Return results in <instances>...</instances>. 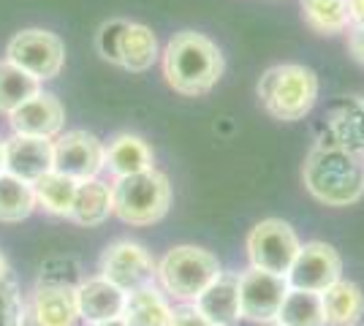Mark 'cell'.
Instances as JSON below:
<instances>
[{
    "label": "cell",
    "instance_id": "1",
    "mask_svg": "<svg viewBox=\"0 0 364 326\" xmlns=\"http://www.w3.org/2000/svg\"><path fill=\"white\" fill-rule=\"evenodd\" d=\"M302 183L316 202L350 207L364 196V161L334 141H318L304 158Z\"/></svg>",
    "mask_w": 364,
    "mask_h": 326
},
{
    "label": "cell",
    "instance_id": "2",
    "mask_svg": "<svg viewBox=\"0 0 364 326\" xmlns=\"http://www.w3.org/2000/svg\"><path fill=\"white\" fill-rule=\"evenodd\" d=\"M164 77L180 95H207L223 77V52L213 38L196 31H180L164 49Z\"/></svg>",
    "mask_w": 364,
    "mask_h": 326
},
{
    "label": "cell",
    "instance_id": "3",
    "mask_svg": "<svg viewBox=\"0 0 364 326\" xmlns=\"http://www.w3.org/2000/svg\"><path fill=\"white\" fill-rule=\"evenodd\" d=\"M258 101L274 120H304L318 101V77L313 68L299 63L272 65L258 79Z\"/></svg>",
    "mask_w": 364,
    "mask_h": 326
},
{
    "label": "cell",
    "instance_id": "4",
    "mask_svg": "<svg viewBox=\"0 0 364 326\" xmlns=\"http://www.w3.org/2000/svg\"><path fill=\"white\" fill-rule=\"evenodd\" d=\"M168 207L171 185L164 171L147 169L112 183V210L128 226H152L166 217Z\"/></svg>",
    "mask_w": 364,
    "mask_h": 326
},
{
    "label": "cell",
    "instance_id": "5",
    "mask_svg": "<svg viewBox=\"0 0 364 326\" xmlns=\"http://www.w3.org/2000/svg\"><path fill=\"white\" fill-rule=\"evenodd\" d=\"M155 278L164 294L177 299L180 305H191L215 278H220V261L210 250L196 245H177L158 261Z\"/></svg>",
    "mask_w": 364,
    "mask_h": 326
},
{
    "label": "cell",
    "instance_id": "6",
    "mask_svg": "<svg viewBox=\"0 0 364 326\" xmlns=\"http://www.w3.org/2000/svg\"><path fill=\"white\" fill-rule=\"evenodd\" d=\"M245 245H247L250 266L272 272V275H283V278L289 275L291 264L302 248L296 232L280 217H267V220L256 223L247 234Z\"/></svg>",
    "mask_w": 364,
    "mask_h": 326
},
{
    "label": "cell",
    "instance_id": "7",
    "mask_svg": "<svg viewBox=\"0 0 364 326\" xmlns=\"http://www.w3.org/2000/svg\"><path fill=\"white\" fill-rule=\"evenodd\" d=\"M6 60L19 65L22 71H28L38 82L55 79L63 71L65 63V44L60 36L41 28H28L19 31L6 47Z\"/></svg>",
    "mask_w": 364,
    "mask_h": 326
},
{
    "label": "cell",
    "instance_id": "8",
    "mask_svg": "<svg viewBox=\"0 0 364 326\" xmlns=\"http://www.w3.org/2000/svg\"><path fill=\"white\" fill-rule=\"evenodd\" d=\"M237 288H240V318L264 326L274 324L291 286L283 275L250 266L237 278Z\"/></svg>",
    "mask_w": 364,
    "mask_h": 326
},
{
    "label": "cell",
    "instance_id": "9",
    "mask_svg": "<svg viewBox=\"0 0 364 326\" xmlns=\"http://www.w3.org/2000/svg\"><path fill=\"white\" fill-rule=\"evenodd\" d=\"M52 153H55V163L52 169L71 177L76 183L85 180H95L104 171V156L107 147L90 131H65L58 139L52 141Z\"/></svg>",
    "mask_w": 364,
    "mask_h": 326
},
{
    "label": "cell",
    "instance_id": "10",
    "mask_svg": "<svg viewBox=\"0 0 364 326\" xmlns=\"http://www.w3.org/2000/svg\"><path fill=\"white\" fill-rule=\"evenodd\" d=\"M155 275H158V264L150 256V250L131 239L112 242L101 256V278L114 283L125 294L136 291L141 286H150Z\"/></svg>",
    "mask_w": 364,
    "mask_h": 326
},
{
    "label": "cell",
    "instance_id": "11",
    "mask_svg": "<svg viewBox=\"0 0 364 326\" xmlns=\"http://www.w3.org/2000/svg\"><path fill=\"white\" fill-rule=\"evenodd\" d=\"M340 278H343V259L326 242H307V245H302L296 259H294V264H291L289 275H286L291 288L316 291V294H323Z\"/></svg>",
    "mask_w": 364,
    "mask_h": 326
},
{
    "label": "cell",
    "instance_id": "12",
    "mask_svg": "<svg viewBox=\"0 0 364 326\" xmlns=\"http://www.w3.org/2000/svg\"><path fill=\"white\" fill-rule=\"evenodd\" d=\"M9 123L14 128V134H22V136L55 139L60 136L63 125H65V109L58 95L36 93L9 114Z\"/></svg>",
    "mask_w": 364,
    "mask_h": 326
},
{
    "label": "cell",
    "instance_id": "13",
    "mask_svg": "<svg viewBox=\"0 0 364 326\" xmlns=\"http://www.w3.org/2000/svg\"><path fill=\"white\" fill-rule=\"evenodd\" d=\"M3 156H6V171L31 185L38 177H44L46 171H52V163H55L52 139H41V136L14 134L11 139L3 141Z\"/></svg>",
    "mask_w": 364,
    "mask_h": 326
},
{
    "label": "cell",
    "instance_id": "14",
    "mask_svg": "<svg viewBox=\"0 0 364 326\" xmlns=\"http://www.w3.org/2000/svg\"><path fill=\"white\" fill-rule=\"evenodd\" d=\"M122 305H125V291L101 275L82 280L76 286V310H79V318L87 324L120 318Z\"/></svg>",
    "mask_w": 364,
    "mask_h": 326
},
{
    "label": "cell",
    "instance_id": "15",
    "mask_svg": "<svg viewBox=\"0 0 364 326\" xmlns=\"http://www.w3.org/2000/svg\"><path fill=\"white\" fill-rule=\"evenodd\" d=\"M36 326H76V288L71 286H36L33 291Z\"/></svg>",
    "mask_w": 364,
    "mask_h": 326
},
{
    "label": "cell",
    "instance_id": "16",
    "mask_svg": "<svg viewBox=\"0 0 364 326\" xmlns=\"http://www.w3.org/2000/svg\"><path fill=\"white\" fill-rule=\"evenodd\" d=\"M196 310L207 315L213 324L218 326H234L240 321V288H237V278L234 275H223L215 278L201 294L196 296Z\"/></svg>",
    "mask_w": 364,
    "mask_h": 326
},
{
    "label": "cell",
    "instance_id": "17",
    "mask_svg": "<svg viewBox=\"0 0 364 326\" xmlns=\"http://www.w3.org/2000/svg\"><path fill=\"white\" fill-rule=\"evenodd\" d=\"M104 169L109 174L117 177H131L139 171L155 169L152 166V150L150 144L136 136V134H117L114 139L109 141L107 156H104Z\"/></svg>",
    "mask_w": 364,
    "mask_h": 326
},
{
    "label": "cell",
    "instance_id": "18",
    "mask_svg": "<svg viewBox=\"0 0 364 326\" xmlns=\"http://www.w3.org/2000/svg\"><path fill=\"white\" fill-rule=\"evenodd\" d=\"M122 321L125 326H171V305L166 294L150 283L125 294Z\"/></svg>",
    "mask_w": 364,
    "mask_h": 326
},
{
    "label": "cell",
    "instance_id": "19",
    "mask_svg": "<svg viewBox=\"0 0 364 326\" xmlns=\"http://www.w3.org/2000/svg\"><path fill=\"white\" fill-rule=\"evenodd\" d=\"M109 215H114L112 210V185L95 180H85L76 185V199L71 207V220L79 226L95 229L101 223H107Z\"/></svg>",
    "mask_w": 364,
    "mask_h": 326
},
{
    "label": "cell",
    "instance_id": "20",
    "mask_svg": "<svg viewBox=\"0 0 364 326\" xmlns=\"http://www.w3.org/2000/svg\"><path fill=\"white\" fill-rule=\"evenodd\" d=\"M323 313L326 326H356L364 315V294L362 288L350 280H337L323 294Z\"/></svg>",
    "mask_w": 364,
    "mask_h": 326
},
{
    "label": "cell",
    "instance_id": "21",
    "mask_svg": "<svg viewBox=\"0 0 364 326\" xmlns=\"http://www.w3.org/2000/svg\"><path fill=\"white\" fill-rule=\"evenodd\" d=\"M326 131L334 144L350 153H364V107L359 101H340L334 104L326 120Z\"/></svg>",
    "mask_w": 364,
    "mask_h": 326
},
{
    "label": "cell",
    "instance_id": "22",
    "mask_svg": "<svg viewBox=\"0 0 364 326\" xmlns=\"http://www.w3.org/2000/svg\"><path fill=\"white\" fill-rule=\"evenodd\" d=\"M155 60H158V38H155V33L147 25L128 22L120 44V65L125 71L141 74V71L152 68Z\"/></svg>",
    "mask_w": 364,
    "mask_h": 326
},
{
    "label": "cell",
    "instance_id": "23",
    "mask_svg": "<svg viewBox=\"0 0 364 326\" xmlns=\"http://www.w3.org/2000/svg\"><path fill=\"white\" fill-rule=\"evenodd\" d=\"M76 180L65 177L60 171H46L44 177H38L33 183V193H36V204H41L49 215L71 217V207L76 199Z\"/></svg>",
    "mask_w": 364,
    "mask_h": 326
},
{
    "label": "cell",
    "instance_id": "24",
    "mask_svg": "<svg viewBox=\"0 0 364 326\" xmlns=\"http://www.w3.org/2000/svg\"><path fill=\"white\" fill-rule=\"evenodd\" d=\"M277 326H326V313H323V299L316 291H302V288H289L283 299V308L274 318Z\"/></svg>",
    "mask_w": 364,
    "mask_h": 326
},
{
    "label": "cell",
    "instance_id": "25",
    "mask_svg": "<svg viewBox=\"0 0 364 326\" xmlns=\"http://www.w3.org/2000/svg\"><path fill=\"white\" fill-rule=\"evenodd\" d=\"M36 210L33 185L14 174H0V223H22Z\"/></svg>",
    "mask_w": 364,
    "mask_h": 326
},
{
    "label": "cell",
    "instance_id": "26",
    "mask_svg": "<svg viewBox=\"0 0 364 326\" xmlns=\"http://www.w3.org/2000/svg\"><path fill=\"white\" fill-rule=\"evenodd\" d=\"M36 93H41L38 79L31 77L28 71H22L11 60L0 63V112L11 114Z\"/></svg>",
    "mask_w": 364,
    "mask_h": 326
},
{
    "label": "cell",
    "instance_id": "27",
    "mask_svg": "<svg viewBox=\"0 0 364 326\" xmlns=\"http://www.w3.org/2000/svg\"><path fill=\"white\" fill-rule=\"evenodd\" d=\"M302 16L321 36H334L350 28L348 0H302Z\"/></svg>",
    "mask_w": 364,
    "mask_h": 326
},
{
    "label": "cell",
    "instance_id": "28",
    "mask_svg": "<svg viewBox=\"0 0 364 326\" xmlns=\"http://www.w3.org/2000/svg\"><path fill=\"white\" fill-rule=\"evenodd\" d=\"M125 28H128L125 19H109L95 33V49H98V55L104 60L114 63V65H120V44Z\"/></svg>",
    "mask_w": 364,
    "mask_h": 326
},
{
    "label": "cell",
    "instance_id": "29",
    "mask_svg": "<svg viewBox=\"0 0 364 326\" xmlns=\"http://www.w3.org/2000/svg\"><path fill=\"white\" fill-rule=\"evenodd\" d=\"M0 326H25L22 299L16 294V286L9 278L0 280Z\"/></svg>",
    "mask_w": 364,
    "mask_h": 326
},
{
    "label": "cell",
    "instance_id": "30",
    "mask_svg": "<svg viewBox=\"0 0 364 326\" xmlns=\"http://www.w3.org/2000/svg\"><path fill=\"white\" fill-rule=\"evenodd\" d=\"M171 326H218L207 315L196 310V305H177L171 308Z\"/></svg>",
    "mask_w": 364,
    "mask_h": 326
},
{
    "label": "cell",
    "instance_id": "31",
    "mask_svg": "<svg viewBox=\"0 0 364 326\" xmlns=\"http://www.w3.org/2000/svg\"><path fill=\"white\" fill-rule=\"evenodd\" d=\"M348 52L353 55V60L364 65V25L348 28Z\"/></svg>",
    "mask_w": 364,
    "mask_h": 326
},
{
    "label": "cell",
    "instance_id": "32",
    "mask_svg": "<svg viewBox=\"0 0 364 326\" xmlns=\"http://www.w3.org/2000/svg\"><path fill=\"white\" fill-rule=\"evenodd\" d=\"M350 25H364V0H348Z\"/></svg>",
    "mask_w": 364,
    "mask_h": 326
},
{
    "label": "cell",
    "instance_id": "33",
    "mask_svg": "<svg viewBox=\"0 0 364 326\" xmlns=\"http://www.w3.org/2000/svg\"><path fill=\"white\" fill-rule=\"evenodd\" d=\"M90 326H125V321L120 318H109V321H98V324H90Z\"/></svg>",
    "mask_w": 364,
    "mask_h": 326
},
{
    "label": "cell",
    "instance_id": "34",
    "mask_svg": "<svg viewBox=\"0 0 364 326\" xmlns=\"http://www.w3.org/2000/svg\"><path fill=\"white\" fill-rule=\"evenodd\" d=\"M3 278H9V264H6V259L0 256V280Z\"/></svg>",
    "mask_w": 364,
    "mask_h": 326
},
{
    "label": "cell",
    "instance_id": "35",
    "mask_svg": "<svg viewBox=\"0 0 364 326\" xmlns=\"http://www.w3.org/2000/svg\"><path fill=\"white\" fill-rule=\"evenodd\" d=\"M6 171V156H3V141H0V174Z\"/></svg>",
    "mask_w": 364,
    "mask_h": 326
},
{
    "label": "cell",
    "instance_id": "36",
    "mask_svg": "<svg viewBox=\"0 0 364 326\" xmlns=\"http://www.w3.org/2000/svg\"><path fill=\"white\" fill-rule=\"evenodd\" d=\"M264 326H277V324H264Z\"/></svg>",
    "mask_w": 364,
    "mask_h": 326
},
{
    "label": "cell",
    "instance_id": "37",
    "mask_svg": "<svg viewBox=\"0 0 364 326\" xmlns=\"http://www.w3.org/2000/svg\"><path fill=\"white\" fill-rule=\"evenodd\" d=\"M362 107H364V101H362Z\"/></svg>",
    "mask_w": 364,
    "mask_h": 326
}]
</instances>
